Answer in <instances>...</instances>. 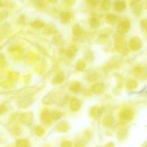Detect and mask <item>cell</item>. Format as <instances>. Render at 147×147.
<instances>
[{"mask_svg":"<svg viewBox=\"0 0 147 147\" xmlns=\"http://www.w3.org/2000/svg\"><path fill=\"white\" fill-rule=\"evenodd\" d=\"M41 121L44 124L49 125L51 123L53 119H52L51 114H50V112L45 111L43 112L41 114Z\"/></svg>","mask_w":147,"mask_h":147,"instance_id":"obj_5","label":"cell"},{"mask_svg":"<svg viewBox=\"0 0 147 147\" xmlns=\"http://www.w3.org/2000/svg\"><path fill=\"white\" fill-rule=\"evenodd\" d=\"M84 146H85L84 142H78V143L76 144V146L75 147H84Z\"/></svg>","mask_w":147,"mask_h":147,"instance_id":"obj_36","label":"cell"},{"mask_svg":"<svg viewBox=\"0 0 147 147\" xmlns=\"http://www.w3.org/2000/svg\"><path fill=\"white\" fill-rule=\"evenodd\" d=\"M81 103L80 101L77 98H73L70 100V109L73 111H77L80 109Z\"/></svg>","mask_w":147,"mask_h":147,"instance_id":"obj_9","label":"cell"},{"mask_svg":"<svg viewBox=\"0 0 147 147\" xmlns=\"http://www.w3.org/2000/svg\"><path fill=\"white\" fill-rule=\"evenodd\" d=\"M91 90L96 94H101V93H103L104 92L105 86L103 83H98L92 86Z\"/></svg>","mask_w":147,"mask_h":147,"instance_id":"obj_6","label":"cell"},{"mask_svg":"<svg viewBox=\"0 0 147 147\" xmlns=\"http://www.w3.org/2000/svg\"><path fill=\"white\" fill-rule=\"evenodd\" d=\"M69 129L68 123L65 121H61L57 124V130L59 132H66Z\"/></svg>","mask_w":147,"mask_h":147,"instance_id":"obj_11","label":"cell"},{"mask_svg":"<svg viewBox=\"0 0 147 147\" xmlns=\"http://www.w3.org/2000/svg\"><path fill=\"white\" fill-rule=\"evenodd\" d=\"M86 67V63L83 60H80L77 62L76 65V68L78 71H83Z\"/></svg>","mask_w":147,"mask_h":147,"instance_id":"obj_17","label":"cell"},{"mask_svg":"<svg viewBox=\"0 0 147 147\" xmlns=\"http://www.w3.org/2000/svg\"><path fill=\"white\" fill-rule=\"evenodd\" d=\"M137 86V83L134 80H129L127 83V87L129 89H134Z\"/></svg>","mask_w":147,"mask_h":147,"instance_id":"obj_28","label":"cell"},{"mask_svg":"<svg viewBox=\"0 0 147 147\" xmlns=\"http://www.w3.org/2000/svg\"><path fill=\"white\" fill-rule=\"evenodd\" d=\"M6 17H7V13L6 12L3 11V12L0 13V22H1L2 21V20H4Z\"/></svg>","mask_w":147,"mask_h":147,"instance_id":"obj_35","label":"cell"},{"mask_svg":"<svg viewBox=\"0 0 147 147\" xmlns=\"http://www.w3.org/2000/svg\"><path fill=\"white\" fill-rule=\"evenodd\" d=\"M100 113H101V109H99V108H93V109H91V111H90V114H91V116L94 118L99 117Z\"/></svg>","mask_w":147,"mask_h":147,"instance_id":"obj_20","label":"cell"},{"mask_svg":"<svg viewBox=\"0 0 147 147\" xmlns=\"http://www.w3.org/2000/svg\"><path fill=\"white\" fill-rule=\"evenodd\" d=\"M20 120L24 124H31L33 121V116L31 113H22L20 116Z\"/></svg>","mask_w":147,"mask_h":147,"instance_id":"obj_3","label":"cell"},{"mask_svg":"<svg viewBox=\"0 0 147 147\" xmlns=\"http://www.w3.org/2000/svg\"><path fill=\"white\" fill-rule=\"evenodd\" d=\"M80 88H81V85H80V83H79V82H76V81L72 83L71 84H70V88H69L70 90H71L72 92L76 93L80 92Z\"/></svg>","mask_w":147,"mask_h":147,"instance_id":"obj_12","label":"cell"},{"mask_svg":"<svg viewBox=\"0 0 147 147\" xmlns=\"http://www.w3.org/2000/svg\"><path fill=\"white\" fill-rule=\"evenodd\" d=\"M49 1H50V3H52V4H55V3L57 2V0H48Z\"/></svg>","mask_w":147,"mask_h":147,"instance_id":"obj_38","label":"cell"},{"mask_svg":"<svg viewBox=\"0 0 147 147\" xmlns=\"http://www.w3.org/2000/svg\"><path fill=\"white\" fill-rule=\"evenodd\" d=\"M76 53H77V48L75 46H70L67 48V51H66V55L69 58H71L73 56L76 55Z\"/></svg>","mask_w":147,"mask_h":147,"instance_id":"obj_16","label":"cell"},{"mask_svg":"<svg viewBox=\"0 0 147 147\" xmlns=\"http://www.w3.org/2000/svg\"><path fill=\"white\" fill-rule=\"evenodd\" d=\"M50 114H51L53 120H55V121L60 119V118L62 117V116H63V114H62L60 112L57 111H53L50 112Z\"/></svg>","mask_w":147,"mask_h":147,"instance_id":"obj_21","label":"cell"},{"mask_svg":"<svg viewBox=\"0 0 147 147\" xmlns=\"http://www.w3.org/2000/svg\"><path fill=\"white\" fill-rule=\"evenodd\" d=\"M54 41L56 45H60L63 42V38H61L60 36H57V37H54Z\"/></svg>","mask_w":147,"mask_h":147,"instance_id":"obj_30","label":"cell"},{"mask_svg":"<svg viewBox=\"0 0 147 147\" xmlns=\"http://www.w3.org/2000/svg\"><path fill=\"white\" fill-rule=\"evenodd\" d=\"M34 132L38 136H42L45 134V130L42 126H37L34 128Z\"/></svg>","mask_w":147,"mask_h":147,"instance_id":"obj_24","label":"cell"},{"mask_svg":"<svg viewBox=\"0 0 147 147\" xmlns=\"http://www.w3.org/2000/svg\"><path fill=\"white\" fill-rule=\"evenodd\" d=\"M87 1L92 7H96L98 4V0H87Z\"/></svg>","mask_w":147,"mask_h":147,"instance_id":"obj_29","label":"cell"},{"mask_svg":"<svg viewBox=\"0 0 147 147\" xmlns=\"http://www.w3.org/2000/svg\"><path fill=\"white\" fill-rule=\"evenodd\" d=\"M142 42H141L140 39L138 37H133L131 39L130 42H129V45H130L131 49L133 50H138L141 48L142 47Z\"/></svg>","mask_w":147,"mask_h":147,"instance_id":"obj_2","label":"cell"},{"mask_svg":"<svg viewBox=\"0 0 147 147\" xmlns=\"http://www.w3.org/2000/svg\"><path fill=\"white\" fill-rule=\"evenodd\" d=\"M98 74L96 73V72H93V73H89L87 77V79L88 81H94L96 79H98Z\"/></svg>","mask_w":147,"mask_h":147,"instance_id":"obj_25","label":"cell"},{"mask_svg":"<svg viewBox=\"0 0 147 147\" xmlns=\"http://www.w3.org/2000/svg\"><path fill=\"white\" fill-rule=\"evenodd\" d=\"M116 47L119 52L125 51L126 50V42L121 39H118L117 41L116 42Z\"/></svg>","mask_w":147,"mask_h":147,"instance_id":"obj_14","label":"cell"},{"mask_svg":"<svg viewBox=\"0 0 147 147\" xmlns=\"http://www.w3.org/2000/svg\"><path fill=\"white\" fill-rule=\"evenodd\" d=\"M111 1L110 0H103L102 1L101 7L104 10H109L111 7Z\"/></svg>","mask_w":147,"mask_h":147,"instance_id":"obj_26","label":"cell"},{"mask_svg":"<svg viewBox=\"0 0 147 147\" xmlns=\"http://www.w3.org/2000/svg\"><path fill=\"white\" fill-rule=\"evenodd\" d=\"M32 102V100L30 98H25L22 99L20 101H19L18 106L21 108H25L30 106Z\"/></svg>","mask_w":147,"mask_h":147,"instance_id":"obj_15","label":"cell"},{"mask_svg":"<svg viewBox=\"0 0 147 147\" xmlns=\"http://www.w3.org/2000/svg\"><path fill=\"white\" fill-rule=\"evenodd\" d=\"M3 5V3H2V1L1 0H0V7H1V6Z\"/></svg>","mask_w":147,"mask_h":147,"instance_id":"obj_39","label":"cell"},{"mask_svg":"<svg viewBox=\"0 0 147 147\" xmlns=\"http://www.w3.org/2000/svg\"><path fill=\"white\" fill-rule=\"evenodd\" d=\"M31 25L35 29H40V28H42L43 27L45 26V24L40 20H36V21L33 22L31 24Z\"/></svg>","mask_w":147,"mask_h":147,"instance_id":"obj_22","label":"cell"},{"mask_svg":"<svg viewBox=\"0 0 147 147\" xmlns=\"http://www.w3.org/2000/svg\"><path fill=\"white\" fill-rule=\"evenodd\" d=\"M17 147H30V144L25 139H19L16 143Z\"/></svg>","mask_w":147,"mask_h":147,"instance_id":"obj_19","label":"cell"},{"mask_svg":"<svg viewBox=\"0 0 147 147\" xmlns=\"http://www.w3.org/2000/svg\"><path fill=\"white\" fill-rule=\"evenodd\" d=\"M65 80V76L63 73H60L56 75L53 79V84H60V83H63Z\"/></svg>","mask_w":147,"mask_h":147,"instance_id":"obj_13","label":"cell"},{"mask_svg":"<svg viewBox=\"0 0 147 147\" xmlns=\"http://www.w3.org/2000/svg\"><path fill=\"white\" fill-rule=\"evenodd\" d=\"M119 116H120V119L123 121H130L133 118L134 113L131 110L126 109L121 112Z\"/></svg>","mask_w":147,"mask_h":147,"instance_id":"obj_4","label":"cell"},{"mask_svg":"<svg viewBox=\"0 0 147 147\" xmlns=\"http://www.w3.org/2000/svg\"><path fill=\"white\" fill-rule=\"evenodd\" d=\"M35 4H37V6H38V7H43V6L45 5V1L44 0H37Z\"/></svg>","mask_w":147,"mask_h":147,"instance_id":"obj_33","label":"cell"},{"mask_svg":"<svg viewBox=\"0 0 147 147\" xmlns=\"http://www.w3.org/2000/svg\"><path fill=\"white\" fill-rule=\"evenodd\" d=\"M90 25L93 28H97L100 25V22H99V20H98L96 17H93L91 18L90 21Z\"/></svg>","mask_w":147,"mask_h":147,"instance_id":"obj_23","label":"cell"},{"mask_svg":"<svg viewBox=\"0 0 147 147\" xmlns=\"http://www.w3.org/2000/svg\"><path fill=\"white\" fill-rule=\"evenodd\" d=\"M60 20L63 24H67L71 20V14L68 11H63L60 14Z\"/></svg>","mask_w":147,"mask_h":147,"instance_id":"obj_7","label":"cell"},{"mask_svg":"<svg viewBox=\"0 0 147 147\" xmlns=\"http://www.w3.org/2000/svg\"><path fill=\"white\" fill-rule=\"evenodd\" d=\"M61 147H72L71 142H69V141H64L61 144Z\"/></svg>","mask_w":147,"mask_h":147,"instance_id":"obj_31","label":"cell"},{"mask_svg":"<svg viewBox=\"0 0 147 147\" xmlns=\"http://www.w3.org/2000/svg\"><path fill=\"white\" fill-rule=\"evenodd\" d=\"M106 20L109 24H114L116 22H118L119 20V17L118 16L115 15L113 14H109L106 15Z\"/></svg>","mask_w":147,"mask_h":147,"instance_id":"obj_10","label":"cell"},{"mask_svg":"<svg viewBox=\"0 0 147 147\" xmlns=\"http://www.w3.org/2000/svg\"><path fill=\"white\" fill-rule=\"evenodd\" d=\"M82 29L79 24H76L73 28V33L76 37H79L82 34Z\"/></svg>","mask_w":147,"mask_h":147,"instance_id":"obj_18","label":"cell"},{"mask_svg":"<svg viewBox=\"0 0 147 147\" xmlns=\"http://www.w3.org/2000/svg\"><path fill=\"white\" fill-rule=\"evenodd\" d=\"M113 6H114L115 9L117 11H123L126 7V3L122 0H116L113 4Z\"/></svg>","mask_w":147,"mask_h":147,"instance_id":"obj_8","label":"cell"},{"mask_svg":"<svg viewBox=\"0 0 147 147\" xmlns=\"http://www.w3.org/2000/svg\"><path fill=\"white\" fill-rule=\"evenodd\" d=\"M129 30H130V23L128 21L121 22L117 27L118 32L120 34H125V33L128 32Z\"/></svg>","mask_w":147,"mask_h":147,"instance_id":"obj_1","label":"cell"},{"mask_svg":"<svg viewBox=\"0 0 147 147\" xmlns=\"http://www.w3.org/2000/svg\"><path fill=\"white\" fill-rule=\"evenodd\" d=\"M7 109L4 105H0V115L3 114L4 113H5L7 111Z\"/></svg>","mask_w":147,"mask_h":147,"instance_id":"obj_32","label":"cell"},{"mask_svg":"<svg viewBox=\"0 0 147 147\" xmlns=\"http://www.w3.org/2000/svg\"><path fill=\"white\" fill-rule=\"evenodd\" d=\"M104 147H114V144L112 143V142H110V143L107 144Z\"/></svg>","mask_w":147,"mask_h":147,"instance_id":"obj_37","label":"cell"},{"mask_svg":"<svg viewBox=\"0 0 147 147\" xmlns=\"http://www.w3.org/2000/svg\"><path fill=\"white\" fill-rule=\"evenodd\" d=\"M65 3L67 4V5L72 6L75 4L76 0H65Z\"/></svg>","mask_w":147,"mask_h":147,"instance_id":"obj_34","label":"cell"},{"mask_svg":"<svg viewBox=\"0 0 147 147\" xmlns=\"http://www.w3.org/2000/svg\"><path fill=\"white\" fill-rule=\"evenodd\" d=\"M112 123H113V119L111 116L106 117V119H104V122H103L106 126H110V125H111Z\"/></svg>","mask_w":147,"mask_h":147,"instance_id":"obj_27","label":"cell"}]
</instances>
